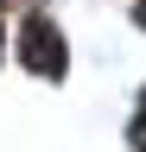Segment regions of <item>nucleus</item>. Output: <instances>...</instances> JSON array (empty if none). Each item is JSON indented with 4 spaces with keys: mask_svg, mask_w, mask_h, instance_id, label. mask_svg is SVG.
Returning <instances> with one entry per match:
<instances>
[{
    "mask_svg": "<svg viewBox=\"0 0 146 152\" xmlns=\"http://www.w3.org/2000/svg\"><path fill=\"white\" fill-rule=\"evenodd\" d=\"M19 57L38 76H64V38L51 19H26V32H19Z\"/></svg>",
    "mask_w": 146,
    "mask_h": 152,
    "instance_id": "nucleus-1",
    "label": "nucleus"
},
{
    "mask_svg": "<svg viewBox=\"0 0 146 152\" xmlns=\"http://www.w3.org/2000/svg\"><path fill=\"white\" fill-rule=\"evenodd\" d=\"M134 146H140V152H146V114H140V127H134Z\"/></svg>",
    "mask_w": 146,
    "mask_h": 152,
    "instance_id": "nucleus-2",
    "label": "nucleus"
},
{
    "mask_svg": "<svg viewBox=\"0 0 146 152\" xmlns=\"http://www.w3.org/2000/svg\"><path fill=\"white\" fill-rule=\"evenodd\" d=\"M134 19H140V26H146V0H140V7H134Z\"/></svg>",
    "mask_w": 146,
    "mask_h": 152,
    "instance_id": "nucleus-3",
    "label": "nucleus"
}]
</instances>
